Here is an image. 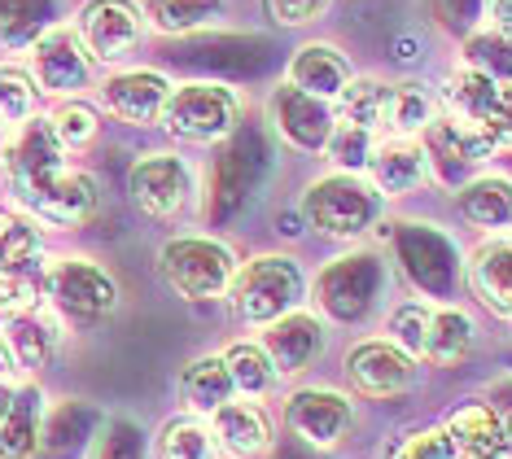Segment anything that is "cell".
Listing matches in <instances>:
<instances>
[{
  "label": "cell",
  "instance_id": "1",
  "mask_svg": "<svg viewBox=\"0 0 512 459\" xmlns=\"http://www.w3.org/2000/svg\"><path fill=\"white\" fill-rule=\"evenodd\" d=\"M241 110L246 101L237 88L215 84V79H189V84H171L158 127L184 145H219L237 132Z\"/></svg>",
  "mask_w": 512,
  "mask_h": 459
},
{
  "label": "cell",
  "instance_id": "2",
  "mask_svg": "<svg viewBox=\"0 0 512 459\" xmlns=\"http://www.w3.org/2000/svg\"><path fill=\"white\" fill-rule=\"evenodd\" d=\"M381 202L386 197L377 193V184L368 175L333 171L302 193V219L311 223V232H320L329 241H355L381 219Z\"/></svg>",
  "mask_w": 512,
  "mask_h": 459
},
{
  "label": "cell",
  "instance_id": "3",
  "mask_svg": "<svg viewBox=\"0 0 512 459\" xmlns=\"http://www.w3.org/2000/svg\"><path fill=\"white\" fill-rule=\"evenodd\" d=\"M62 171H66V145L57 140L49 114H31L27 123H18L9 132V140H0V180H5L9 197L22 210L36 202Z\"/></svg>",
  "mask_w": 512,
  "mask_h": 459
},
{
  "label": "cell",
  "instance_id": "4",
  "mask_svg": "<svg viewBox=\"0 0 512 459\" xmlns=\"http://www.w3.org/2000/svg\"><path fill=\"white\" fill-rule=\"evenodd\" d=\"M307 298V276L289 254H259L237 267L228 285L232 311L246 324H272Z\"/></svg>",
  "mask_w": 512,
  "mask_h": 459
},
{
  "label": "cell",
  "instance_id": "5",
  "mask_svg": "<svg viewBox=\"0 0 512 459\" xmlns=\"http://www.w3.org/2000/svg\"><path fill=\"white\" fill-rule=\"evenodd\" d=\"M158 267L184 302H215V298H228V285L241 263L224 241L176 237L158 250Z\"/></svg>",
  "mask_w": 512,
  "mask_h": 459
},
{
  "label": "cell",
  "instance_id": "6",
  "mask_svg": "<svg viewBox=\"0 0 512 459\" xmlns=\"http://www.w3.org/2000/svg\"><path fill=\"white\" fill-rule=\"evenodd\" d=\"M44 302L66 324H97L119 306V285L92 258H57L44 267Z\"/></svg>",
  "mask_w": 512,
  "mask_h": 459
},
{
  "label": "cell",
  "instance_id": "7",
  "mask_svg": "<svg viewBox=\"0 0 512 459\" xmlns=\"http://www.w3.org/2000/svg\"><path fill=\"white\" fill-rule=\"evenodd\" d=\"M416 140H421V149H425L429 175H434L442 188H451V193H456L469 175L482 171V162L499 149L482 123H469V119L447 114V110H438V119Z\"/></svg>",
  "mask_w": 512,
  "mask_h": 459
},
{
  "label": "cell",
  "instance_id": "8",
  "mask_svg": "<svg viewBox=\"0 0 512 459\" xmlns=\"http://www.w3.org/2000/svg\"><path fill=\"white\" fill-rule=\"evenodd\" d=\"M27 70L31 79L49 92V97H79L92 84L97 57L88 53L84 35L75 31V22H53L36 35V44L27 49Z\"/></svg>",
  "mask_w": 512,
  "mask_h": 459
},
{
  "label": "cell",
  "instance_id": "9",
  "mask_svg": "<svg viewBox=\"0 0 512 459\" xmlns=\"http://www.w3.org/2000/svg\"><path fill=\"white\" fill-rule=\"evenodd\" d=\"M127 193L149 219H176L193 202V167L171 149L145 153L127 171Z\"/></svg>",
  "mask_w": 512,
  "mask_h": 459
},
{
  "label": "cell",
  "instance_id": "10",
  "mask_svg": "<svg viewBox=\"0 0 512 459\" xmlns=\"http://www.w3.org/2000/svg\"><path fill=\"white\" fill-rule=\"evenodd\" d=\"M145 9L136 0H88L75 18V31L84 35L88 53L97 62H110L119 66L127 62L145 40Z\"/></svg>",
  "mask_w": 512,
  "mask_h": 459
},
{
  "label": "cell",
  "instance_id": "11",
  "mask_svg": "<svg viewBox=\"0 0 512 459\" xmlns=\"http://www.w3.org/2000/svg\"><path fill=\"white\" fill-rule=\"evenodd\" d=\"M285 425L307 446H337L355 429V403L337 390H324V385H307V390L289 394Z\"/></svg>",
  "mask_w": 512,
  "mask_h": 459
},
{
  "label": "cell",
  "instance_id": "12",
  "mask_svg": "<svg viewBox=\"0 0 512 459\" xmlns=\"http://www.w3.org/2000/svg\"><path fill=\"white\" fill-rule=\"evenodd\" d=\"M167 97H171V79L149 66L114 70V75H106V84H101V105L127 127H158Z\"/></svg>",
  "mask_w": 512,
  "mask_h": 459
},
{
  "label": "cell",
  "instance_id": "13",
  "mask_svg": "<svg viewBox=\"0 0 512 459\" xmlns=\"http://www.w3.org/2000/svg\"><path fill=\"white\" fill-rule=\"evenodd\" d=\"M346 381L359 398H399L416 381V359L394 341H359L346 355Z\"/></svg>",
  "mask_w": 512,
  "mask_h": 459
},
{
  "label": "cell",
  "instance_id": "14",
  "mask_svg": "<svg viewBox=\"0 0 512 459\" xmlns=\"http://www.w3.org/2000/svg\"><path fill=\"white\" fill-rule=\"evenodd\" d=\"M62 337H66V320L49 302L27 306V311L9 315V320L0 324V341H5V350H9V359H14L18 372L49 368L57 359V350H62Z\"/></svg>",
  "mask_w": 512,
  "mask_h": 459
},
{
  "label": "cell",
  "instance_id": "15",
  "mask_svg": "<svg viewBox=\"0 0 512 459\" xmlns=\"http://www.w3.org/2000/svg\"><path fill=\"white\" fill-rule=\"evenodd\" d=\"M333 119H337L333 101L311 97V92H302V88L289 84V79L272 92V123H276V132H281L294 149L320 153L324 140H329V132H333Z\"/></svg>",
  "mask_w": 512,
  "mask_h": 459
},
{
  "label": "cell",
  "instance_id": "16",
  "mask_svg": "<svg viewBox=\"0 0 512 459\" xmlns=\"http://www.w3.org/2000/svg\"><path fill=\"white\" fill-rule=\"evenodd\" d=\"M259 341H263L267 359L276 363V372H281V376H298L302 368H311V363L320 359V350H324V324L311 311L294 306V311H285L281 320L263 324V337Z\"/></svg>",
  "mask_w": 512,
  "mask_h": 459
},
{
  "label": "cell",
  "instance_id": "17",
  "mask_svg": "<svg viewBox=\"0 0 512 459\" xmlns=\"http://www.w3.org/2000/svg\"><path fill=\"white\" fill-rule=\"evenodd\" d=\"M377 285H381V267L377 258L355 254L333 263L329 272L320 276V293H324V311L337 315V320H359L372 302H377Z\"/></svg>",
  "mask_w": 512,
  "mask_h": 459
},
{
  "label": "cell",
  "instance_id": "18",
  "mask_svg": "<svg viewBox=\"0 0 512 459\" xmlns=\"http://www.w3.org/2000/svg\"><path fill=\"white\" fill-rule=\"evenodd\" d=\"M469 289L499 320H512V228L491 232L469 254Z\"/></svg>",
  "mask_w": 512,
  "mask_h": 459
},
{
  "label": "cell",
  "instance_id": "19",
  "mask_svg": "<svg viewBox=\"0 0 512 459\" xmlns=\"http://www.w3.org/2000/svg\"><path fill=\"white\" fill-rule=\"evenodd\" d=\"M368 180L381 197H412L429 180V162L416 136H381L368 162Z\"/></svg>",
  "mask_w": 512,
  "mask_h": 459
},
{
  "label": "cell",
  "instance_id": "20",
  "mask_svg": "<svg viewBox=\"0 0 512 459\" xmlns=\"http://www.w3.org/2000/svg\"><path fill=\"white\" fill-rule=\"evenodd\" d=\"M92 210H97V180L88 171L66 167L22 215L36 219L40 228H79L92 219Z\"/></svg>",
  "mask_w": 512,
  "mask_h": 459
},
{
  "label": "cell",
  "instance_id": "21",
  "mask_svg": "<svg viewBox=\"0 0 512 459\" xmlns=\"http://www.w3.org/2000/svg\"><path fill=\"white\" fill-rule=\"evenodd\" d=\"M211 433L219 442V451L232 459H250L272 446V420L259 407V398H228L219 411H211Z\"/></svg>",
  "mask_w": 512,
  "mask_h": 459
},
{
  "label": "cell",
  "instance_id": "22",
  "mask_svg": "<svg viewBox=\"0 0 512 459\" xmlns=\"http://www.w3.org/2000/svg\"><path fill=\"white\" fill-rule=\"evenodd\" d=\"M456 210L469 228L508 232L512 228V175L477 171L456 188Z\"/></svg>",
  "mask_w": 512,
  "mask_h": 459
},
{
  "label": "cell",
  "instance_id": "23",
  "mask_svg": "<svg viewBox=\"0 0 512 459\" xmlns=\"http://www.w3.org/2000/svg\"><path fill=\"white\" fill-rule=\"evenodd\" d=\"M44 446V394L18 385L0 403V459H31Z\"/></svg>",
  "mask_w": 512,
  "mask_h": 459
},
{
  "label": "cell",
  "instance_id": "24",
  "mask_svg": "<svg viewBox=\"0 0 512 459\" xmlns=\"http://www.w3.org/2000/svg\"><path fill=\"white\" fill-rule=\"evenodd\" d=\"M355 79L351 62H346V53L337 49V44H302V49L289 57V84L311 92V97H324V101H337L342 97V88Z\"/></svg>",
  "mask_w": 512,
  "mask_h": 459
},
{
  "label": "cell",
  "instance_id": "25",
  "mask_svg": "<svg viewBox=\"0 0 512 459\" xmlns=\"http://www.w3.org/2000/svg\"><path fill=\"white\" fill-rule=\"evenodd\" d=\"M228 398H237V390H232V376H228L224 355H202V359L184 363V372H180V403H184L189 416H211V411H219Z\"/></svg>",
  "mask_w": 512,
  "mask_h": 459
},
{
  "label": "cell",
  "instance_id": "26",
  "mask_svg": "<svg viewBox=\"0 0 512 459\" xmlns=\"http://www.w3.org/2000/svg\"><path fill=\"white\" fill-rule=\"evenodd\" d=\"M499 92H504L499 79L482 75V70L469 66V62H460L451 70V79H447V88H442L438 101L447 114H460V119H469V123H486L495 110V101H499Z\"/></svg>",
  "mask_w": 512,
  "mask_h": 459
},
{
  "label": "cell",
  "instance_id": "27",
  "mask_svg": "<svg viewBox=\"0 0 512 459\" xmlns=\"http://www.w3.org/2000/svg\"><path fill=\"white\" fill-rule=\"evenodd\" d=\"M390 79H377V75H355L351 84L342 88V97L333 101L337 119L346 123H359L368 132L386 136V114H390Z\"/></svg>",
  "mask_w": 512,
  "mask_h": 459
},
{
  "label": "cell",
  "instance_id": "28",
  "mask_svg": "<svg viewBox=\"0 0 512 459\" xmlns=\"http://www.w3.org/2000/svg\"><path fill=\"white\" fill-rule=\"evenodd\" d=\"M469 350H473V320L460 306H434V311H429V333H425L421 359L451 368V363L469 359Z\"/></svg>",
  "mask_w": 512,
  "mask_h": 459
},
{
  "label": "cell",
  "instance_id": "29",
  "mask_svg": "<svg viewBox=\"0 0 512 459\" xmlns=\"http://www.w3.org/2000/svg\"><path fill=\"white\" fill-rule=\"evenodd\" d=\"M442 101L434 88L416 84V79H403V84L390 88V114H386V136H421L429 123L438 119Z\"/></svg>",
  "mask_w": 512,
  "mask_h": 459
},
{
  "label": "cell",
  "instance_id": "30",
  "mask_svg": "<svg viewBox=\"0 0 512 459\" xmlns=\"http://www.w3.org/2000/svg\"><path fill=\"white\" fill-rule=\"evenodd\" d=\"M224 363H228V376H232V390L241 398H267L281 381L276 363L267 359L263 341H232L224 350Z\"/></svg>",
  "mask_w": 512,
  "mask_h": 459
},
{
  "label": "cell",
  "instance_id": "31",
  "mask_svg": "<svg viewBox=\"0 0 512 459\" xmlns=\"http://www.w3.org/2000/svg\"><path fill=\"white\" fill-rule=\"evenodd\" d=\"M228 0H145V22L158 35H193L219 22Z\"/></svg>",
  "mask_w": 512,
  "mask_h": 459
},
{
  "label": "cell",
  "instance_id": "32",
  "mask_svg": "<svg viewBox=\"0 0 512 459\" xmlns=\"http://www.w3.org/2000/svg\"><path fill=\"white\" fill-rule=\"evenodd\" d=\"M53 0H0V49H31L44 27H53Z\"/></svg>",
  "mask_w": 512,
  "mask_h": 459
},
{
  "label": "cell",
  "instance_id": "33",
  "mask_svg": "<svg viewBox=\"0 0 512 459\" xmlns=\"http://www.w3.org/2000/svg\"><path fill=\"white\" fill-rule=\"evenodd\" d=\"M377 132L359 123H346V119H333V132L324 140V158H329L333 171L342 175H368V162H372V149H377Z\"/></svg>",
  "mask_w": 512,
  "mask_h": 459
},
{
  "label": "cell",
  "instance_id": "34",
  "mask_svg": "<svg viewBox=\"0 0 512 459\" xmlns=\"http://www.w3.org/2000/svg\"><path fill=\"white\" fill-rule=\"evenodd\" d=\"M442 429L456 438V446H460L464 455H495L504 420H499L486 403H464V407L451 411V420H447Z\"/></svg>",
  "mask_w": 512,
  "mask_h": 459
},
{
  "label": "cell",
  "instance_id": "35",
  "mask_svg": "<svg viewBox=\"0 0 512 459\" xmlns=\"http://www.w3.org/2000/svg\"><path fill=\"white\" fill-rule=\"evenodd\" d=\"M158 459H219V442L206 416H180L158 433Z\"/></svg>",
  "mask_w": 512,
  "mask_h": 459
},
{
  "label": "cell",
  "instance_id": "36",
  "mask_svg": "<svg viewBox=\"0 0 512 459\" xmlns=\"http://www.w3.org/2000/svg\"><path fill=\"white\" fill-rule=\"evenodd\" d=\"M36 302H44V258L0 263V324Z\"/></svg>",
  "mask_w": 512,
  "mask_h": 459
},
{
  "label": "cell",
  "instance_id": "37",
  "mask_svg": "<svg viewBox=\"0 0 512 459\" xmlns=\"http://www.w3.org/2000/svg\"><path fill=\"white\" fill-rule=\"evenodd\" d=\"M464 62L477 66L482 75L499 79V84H512V35L504 27H477L469 40H464Z\"/></svg>",
  "mask_w": 512,
  "mask_h": 459
},
{
  "label": "cell",
  "instance_id": "38",
  "mask_svg": "<svg viewBox=\"0 0 512 459\" xmlns=\"http://www.w3.org/2000/svg\"><path fill=\"white\" fill-rule=\"evenodd\" d=\"M40 84L22 62H0V127H18L36 114Z\"/></svg>",
  "mask_w": 512,
  "mask_h": 459
},
{
  "label": "cell",
  "instance_id": "39",
  "mask_svg": "<svg viewBox=\"0 0 512 459\" xmlns=\"http://www.w3.org/2000/svg\"><path fill=\"white\" fill-rule=\"evenodd\" d=\"M49 123H53L57 140L66 145V153L88 149L92 140H97V132H101L97 105H88V101H79V97H62V101H57V110L49 114Z\"/></svg>",
  "mask_w": 512,
  "mask_h": 459
},
{
  "label": "cell",
  "instance_id": "40",
  "mask_svg": "<svg viewBox=\"0 0 512 459\" xmlns=\"http://www.w3.org/2000/svg\"><path fill=\"white\" fill-rule=\"evenodd\" d=\"M429 311L434 306H425V302H403L399 311L390 315V324H386V333L394 346H403L412 359H421L425 355V333H429Z\"/></svg>",
  "mask_w": 512,
  "mask_h": 459
},
{
  "label": "cell",
  "instance_id": "41",
  "mask_svg": "<svg viewBox=\"0 0 512 459\" xmlns=\"http://www.w3.org/2000/svg\"><path fill=\"white\" fill-rule=\"evenodd\" d=\"M390 455L394 459H460V446L447 429H425L403 438L399 446H390Z\"/></svg>",
  "mask_w": 512,
  "mask_h": 459
},
{
  "label": "cell",
  "instance_id": "42",
  "mask_svg": "<svg viewBox=\"0 0 512 459\" xmlns=\"http://www.w3.org/2000/svg\"><path fill=\"white\" fill-rule=\"evenodd\" d=\"M267 18L281 22V27H307V22L324 18L329 0H263Z\"/></svg>",
  "mask_w": 512,
  "mask_h": 459
},
{
  "label": "cell",
  "instance_id": "43",
  "mask_svg": "<svg viewBox=\"0 0 512 459\" xmlns=\"http://www.w3.org/2000/svg\"><path fill=\"white\" fill-rule=\"evenodd\" d=\"M97 459H141V429L132 420H114L97 446Z\"/></svg>",
  "mask_w": 512,
  "mask_h": 459
},
{
  "label": "cell",
  "instance_id": "44",
  "mask_svg": "<svg viewBox=\"0 0 512 459\" xmlns=\"http://www.w3.org/2000/svg\"><path fill=\"white\" fill-rule=\"evenodd\" d=\"M482 127L491 132V140L499 149H512V84H504V92H499V101L491 110V119H486Z\"/></svg>",
  "mask_w": 512,
  "mask_h": 459
},
{
  "label": "cell",
  "instance_id": "45",
  "mask_svg": "<svg viewBox=\"0 0 512 459\" xmlns=\"http://www.w3.org/2000/svg\"><path fill=\"white\" fill-rule=\"evenodd\" d=\"M491 18H495V27H504L512 35V0H491Z\"/></svg>",
  "mask_w": 512,
  "mask_h": 459
},
{
  "label": "cell",
  "instance_id": "46",
  "mask_svg": "<svg viewBox=\"0 0 512 459\" xmlns=\"http://www.w3.org/2000/svg\"><path fill=\"white\" fill-rule=\"evenodd\" d=\"M495 459H512V416L504 420V429H499V446H495Z\"/></svg>",
  "mask_w": 512,
  "mask_h": 459
},
{
  "label": "cell",
  "instance_id": "47",
  "mask_svg": "<svg viewBox=\"0 0 512 459\" xmlns=\"http://www.w3.org/2000/svg\"><path fill=\"white\" fill-rule=\"evenodd\" d=\"M18 368H14V359H9V350H5V341H0V381H9Z\"/></svg>",
  "mask_w": 512,
  "mask_h": 459
},
{
  "label": "cell",
  "instance_id": "48",
  "mask_svg": "<svg viewBox=\"0 0 512 459\" xmlns=\"http://www.w3.org/2000/svg\"><path fill=\"white\" fill-rule=\"evenodd\" d=\"M460 459H495V455H464V451H460Z\"/></svg>",
  "mask_w": 512,
  "mask_h": 459
},
{
  "label": "cell",
  "instance_id": "49",
  "mask_svg": "<svg viewBox=\"0 0 512 459\" xmlns=\"http://www.w3.org/2000/svg\"><path fill=\"white\" fill-rule=\"evenodd\" d=\"M0 132H5V127H0Z\"/></svg>",
  "mask_w": 512,
  "mask_h": 459
}]
</instances>
